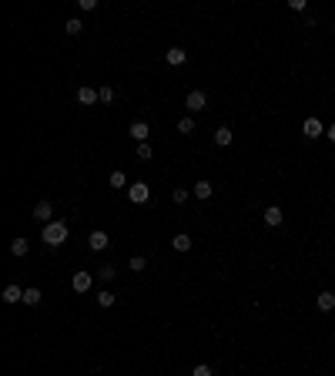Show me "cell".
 Masks as SVG:
<instances>
[{
	"instance_id": "obj_5",
	"label": "cell",
	"mask_w": 335,
	"mask_h": 376,
	"mask_svg": "<svg viewBox=\"0 0 335 376\" xmlns=\"http://www.w3.org/2000/svg\"><path fill=\"white\" fill-rule=\"evenodd\" d=\"M128 135L134 138L137 144H144V141H148V135H151V128H148V121H134V124L128 128Z\"/></svg>"
},
{
	"instance_id": "obj_13",
	"label": "cell",
	"mask_w": 335,
	"mask_h": 376,
	"mask_svg": "<svg viewBox=\"0 0 335 376\" xmlns=\"http://www.w3.org/2000/svg\"><path fill=\"white\" fill-rule=\"evenodd\" d=\"M215 141H218V144H221V148H228V144H232V141H235V131H232V128H228V124H221V128H218V131H215Z\"/></svg>"
},
{
	"instance_id": "obj_26",
	"label": "cell",
	"mask_w": 335,
	"mask_h": 376,
	"mask_svg": "<svg viewBox=\"0 0 335 376\" xmlns=\"http://www.w3.org/2000/svg\"><path fill=\"white\" fill-rule=\"evenodd\" d=\"M151 155H154V148H151L148 141H144V144H137V158H141V161H148Z\"/></svg>"
},
{
	"instance_id": "obj_1",
	"label": "cell",
	"mask_w": 335,
	"mask_h": 376,
	"mask_svg": "<svg viewBox=\"0 0 335 376\" xmlns=\"http://www.w3.org/2000/svg\"><path fill=\"white\" fill-rule=\"evenodd\" d=\"M40 239H44V245L57 248L67 242V222H47L44 225V232H40Z\"/></svg>"
},
{
	"instance_id": "obj_19",
	"label": "cell",
	"mask_w": 335,
	"mask_h": 376,
	"mask_svg": "<svg viewBox=\"0 0 335 376\" xmlns=\"http://www.w3.org/2000/svg\"><path fill=\"white\" fill-rule=\"evenodd\" d=\"M178 131H181V135H191V131H194V118H191V114L178 118Z\"/></svg>"
},
{
	"instance_id": "obj_12",
	"label": "cell",
	"mask_w": 335,
	"mask_h": 376,
	"mask_svg": "<svg viewBox=\"0 0 335 376\" xmlns=\"http://www.w3.org/2000/svg\"><path fill=\"white\" fill-rule=\"evenodd\" d=\"M302 131H305L309 138H319V135H325V128H322V121H319V118H305Z\"/></svg>"
},
{
	"instance_id": "obj_15",
	"label": "cell",
	"mask_w": 335,
	"mask_h": 376,
	"mask_svg": "<svg viewBox=\"0 0 335 376\" xmlns=\"http://www.w3.org/2000/svg\"><path fill=\"white\" fill-rule=\"evenodd\" d=\"M101 97H97L94 88H77V104H97Z\"/></svg>"
},
{
	"instance_id": "obj_11",
	"label": "cell",
	"mask_w": 335,
	"mask_h": 376,
	"mask_svg": "<svg viewBox=\"0 0 335 376\" xmlns=\"http://www.w3.org/2000/svg\"><path fill=\"white\" fill-rule=\"evenodd\" d=\"M164 61H168V64H171V67H181V64H184V61H188V54H184V51H181V47H168V54H164Z\"/></svg>"
},
{
	"instance_id": "obj_9",
	"label": "cell",
	"mask_w": 335,
	"mask_h": 376,
	"mask_svg": "<svg viewBox=\"0 0 335 376\" xmlns=\"http://www.w3.org/2000/svg\"><path fill=\"white\" fill-rule=\"evenodd\" d=\"M0 299H4L7 306H14V303H24V289H20V286H7L4 292H0Z\"/></svg>"
},
{
	"instance_id": "obj_2",
	"label": "cell",
	"mask_w": 335,
	"mask_h": 376,
	"mask_svg": "<svg viewBox=\"0 0 335 376\" xmlns=\"http://www.w3.org/2000/svg\"><path fill=\"white\" fill-rule=\"evenodd\" d=\"M128 198L134 202V205H144V202L151 198V188H148V185H144V182H134V185H131V188H128Z\"/></svg>"
},
{
	"instance_id": "obj_6",
	"label": "cell",
	"mask_w": 335,
	"mask_h": 376,
	"mask_svg": "<svg viewBox=\"0 0 335 376\" xmlns=\"http://www.w3.org/2000/svg\"><path fill=\"white\" fill-rule=\"evenodd\" d=\"M88 245H91V252H104V248L111 245V239H107V232H91V239H88Z\"/></svg>"
},
{
	"instance_id": "obj_29",
	"label": "cell",
	"mask_w": 335,
	"mask_h": 376,
	"mask_svg": "<svg viewBox=\"0 0 335 376\" xmlns=\"http://www.w3.org/2000/svg\"><path fill=\"white\" fill-rule=\"evenodd\" d=\"M325 135H328V141H335V124H332V128L325 131Z\"/></svg>"
},
{
	"instance_id": "obj_10",
	"label": "cell",
	"mask_w": 335,
	"mask_h": 376,
	"mask_svg": "<svg viewBox=\"0 0 335 376\" xmlns=\"http://www.w3.org/2000/svg\"><path fill=\"white\" fill-rule=\"evenodd\" d=\"M211 192H215V185L208 182V178L194 182V188H191V195H194V198H201V202H205V198H211Z\"/></svg>"
},
{
	"instance_id": "obj_4",
	"label": "cell",
	"mask_w": 335,
	"mask_h": 376,
	"mask_svg": "<svg viewBox=\"0 0 335 376\" xmlns=\"http://www.w3.org/2000/svg\"><path fill=\"white\" fill-rule=\"evenodd\" d=\"M205 104H208L205 91H191V94L184 97V108H188V111H205Z\"/></svg>"
},
{
	"instance_id": "obj_20",
	"label": "cell",
	"mask_w": 335,
	"mask_h": 376,
	"mask_svg": "<svg viewBox=\"0 0 335 376\" xmlns=\"http://www.w3.org/2000/svg\"><path fill=\"white\" fill-rule=\"evenodd\" d=\"M114 299H118V296H114V292H107V289H101V296H97V306H101V309H111V306H114Z\"/></svg>"
},
{
	"instance_id": "obj_7",
	"label": "cell",
	"mask_w": 335,
	"mask_h": 376,
	"mask_svg": "<svg viewBox=\"0 0 335 376\" xmlns=\"http://www.w3.org/2000/svg\"><path fill=\"white\" fill-rule=\"evenodd\" d=\"M50 215H54V205H50V202H37V205H34V218H37V222H44V225L54 222Z\"/></svg>"
},
{
	"instance_id": "obj_27",
	"label": "cell",
	"mask_w": 335,
	"mask_h": 376,
	"mask_svg": "<svg viewBox=\"0 0 335 376\" xmlns=\"http://www.w3.org/2000/svg\"><path fill=\"white\" fill-rule=\"evenodd\" d=\"M191 376H215V373H211V366H208V363H198V366L191 369Z\"/></svg>"
},
{
	"instance_id": "obj_16",
	"label": "cell",
	"mask_w": 335,
	"mask_h": 376,
	"mask_svg": "<svg viewBox=\"0 0 335 376\" xmlns=\"http://www.w3.org/2000/svg\"><path fill=\"white\" fill-rule=\"evenodd\" d=\"M171 248H175V252H188V248H191V235L178 232L175 239H171Z\"/></svg>"
},
{
	"instance_id": "obj_25",
	"label": "cell",
	"mask_w": 335,
	"mask_h": 376,
	"mask_svg": "<svg viewBox=\"0 0 335 376\" xmlns=\"http://www.w3.org/2000/svg\"><path fill=\"white\" fill-rule=\"evenodd\" d=\"M97 97H101V104H111V101H114V88H107V84H104V88L97 91Z\"/></svg>"
},
{
	"instance_id": "obj_8",
	"label": "cell",
	"mask_w": 335,
	"mask_h": 376,
	"mask_svg": "<svg viewBox=\"0 0 335 376\" xmlns=\"http://www.w3.org/2000/svg\"><path fill=\"white\" fill-rule=\"evenodd\" d=\"M262 218H265V225H282V222H285V212H282L278 205H268L262 212Z\"/></svg>"
},
{
	"instance_id": "obj_3",
	"label": "cell",
	"mask_w": 335,
	"mask_h": 376,
	"mask_svg": "<svg viewBox=\"0 0 335 376\" xmlns=\"http://www.w3.org/2000/svg\"><path fill=\"white\" fill-rule=\"evenodd\" d=\"M71 286H74V292H88V289L94 286V275L84 272V269H77V272H74V279H71Z\"/></svg>"
},
{
	"instance_id": "obj_28",
	"label": "cell",
	"mask_w": 335,
	"mask_h": 376,
	"mask_svg": "<svg viewBox=\"0 0 335 376\" xmlns=\"http://www.w3.org/2000/svg\"><path fill=\"white\" fill-rule=\"evenodd\" d=\"M114 272H118V269H114V265H101V279H111Z\"/></svg>"
},
{
	"instance_id": "obj_17",
	"label": "cell",
	"mask_w": 335,
	"mask_h": 376,
	"mask_svg": "<svg viewBox=\"0 0 335 376\" xmlns=\"http://www.w3.org/2000/svg\"><path fill=\"white\" fill-rule=\"evenodd\" d=\"M40 299H44V292H40V289H37V286H31V289H24V303H27V306H37V303H40Z\"/></svg>"
},
{
	"instance_id": "obj_21",
	"label": "cell",
	"mask_w": 335,
	"mask_h": 376,
	"mask_svg": "<svg viewBox=\"0 0 335 376\" xmlns=\"http://www.w3.org/2000/svg\"><path fill=\"white\" fill-rule=\"evenodd\" d=\"M188 198H191V192H188V188H175V192H171V202H175V205H184Z\"/></svg>"
},
{
	"instance_id": "obj_23",
	"label": "cell",
	"mask_w": 335,
	"mask_h": 376,
	"mask_svg": "<svg viewBox=\"0 0 335 376\" xmlns=\"http://www.w3.org/2000/svg\"><path fill=\"white\" fill-rule=\"evenodd\" d=\"M144 269H148V259H144V256L131 259V272H144Z\"/></svg>"
},
{
	"instance_id": "obj_18",
	"label": "cell",
	"mask_w": 335,
	"mask_h": 376,
	"mask_svg": "<svg viewBox=\"0 0 335 376\" xmlns=\"http://www.w3.org/2000/svg\"><path fill=\"white\" fill-rule=\"evenodd\" d=\"M27 248H31V245H27V239H14V242H10V256L20 259V256H27Z\"/></svg>"
},
{
	"instance_id": "obj_14",
	"label": "cell",
	"mask_w": 335,
	"mask_h": 376,
	"mask_svg": "<svg viewBox=\"0 0 335 376\" xmlns=\"http://www.w3.org/2000/svg\"><path fill=\"white\" fill-rule=\"evenodd\" d=\"M315 306H319L322 312H332V309H335V292H319V299H315Z\"/></svg>"
},
{
	"instance_id": "obj_24",
	"label": "cell",
	"mask_w": 335,
	"mask_h": 376,
	"mask_svg": "<svg viewBox=\"0 0 335 376\" xmlns=\"http://www.w3.org/2000/svg\"><path fill=\"white\" fill-rule=\"evenodd\" d=\"M124 185H128L124 171H111V188H124Z\"/></svg>"
},
{
	"instance_id": "obj_22",
	"label": "cell",
	"mask_w": 335,
	"mask_h": 376,
	"mask_svg": "<svg viewBox=\"0 0 335 376\" xmlns=\"http://www.w3.org/2000/svg\"><path fill=\"white\" fill-rule=\"evenodd\" d=\"M64 31H67V34H71V37H77V34H80V31H84V24H80L77 17H71V20H67V24H64Z\"/></svg>"
}]
</instances>
